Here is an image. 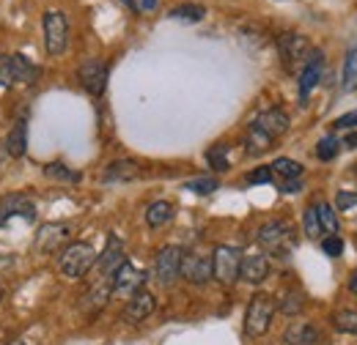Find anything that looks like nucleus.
Instances as JSON below:
<instances>
[{"mask_svg": "<svg viewBox=\"0 0 357 345\" xmlns=\"http://www.w3.org/2000/svg\"><path fill=\"white\" fill-rule=\"evenodd\" d=\"M58 266L61 271L69 277V280H80L86 277L91 268L96 266V250L86 244V241H75V244H66L58 255Z\"/></svg>", "mask_w": 357, "mask_h": 345, "instance_id": "nucleus-1", "label": "nucleus"}, {"mask_svg": "<svg viewBox=\"0 0 357 345\" xmlns=\"http://www.w3.org/2000/svg\"><path fill=\"white\" fill-rule=\"evenodd\" d=\"M272 315H275V299L269 294H256L248 304V312H245V335L248 337L267 335Z\"/></svg>", "mask_w": 357, "mask_h": 345, "instance_id": "nucleus-2", "label": "nucleus"}, {"mask_svg": "<svg viewBox=\"0 0 357 345\" xmlns=\"http://www.w3.org/2000/svg\"><path fill=\"white\" fill-rule=\"evenodd\" d=\"M259 244L272 252V255H289L297 244V236H294V227L289 222H267L261 230H259Z\"/></svg>", "mask_w": 357, "mask_h": 345, "instance_id": "nucleus-3", "label": "nucleus"}, {"mask_svg": "<svg viewBox=\"0 0 357 345\" xmlns=\"http://www.w3.org/2000/svg\"><path fill=\"white\" fill-rule=\"evenodd\" d=\"M239 263H242L239 247H228V244L215 247V252H212V280H218L220 285H234L239 280Z\"/></svg>", "mask_w": 357, "mask_h": 345, "instance_id": "nucleus-4", "label": "nucleus"}, {"mask_svg": "<svg viewBox=\"0 0 357 345\" xmlns=\"http://www.w3.org/2000/svg\"><path fill=\"white\" fill-rule=\"evenodd\" d=\"M69 44V22L63 11H45V49L47 55H63Z\"/></svg>", "mask_w": 357, "mask_h": 345, "instance_id": "nucleus-5", "label": "nucleus"}, {"mask_svg": "<svg viewBox=\"0 0 357 345\" xmlns=\"http://www.w3.org/2000/svg\"><path fill=\"white\" fill-rule=\"evenodd\" d=\"M181 258H184V250L176 244H168L157 252L154 260V277L160 280V285H174L178 277H181Z\"/></svg>", "mask_w": 357, "mask_h": 345, "instance_id": "nucleus-6", "label": "nucleus"}, {"mask_svg": "<svg viewBox=\"0 0 357 345\" xmlns=\"http://www.w3.org/2000/svg\"><path fill=\"white\" fill-rule=\"evenodd\" d=\"M278 47H280V58L286 61V69L289 72H294L297 66L303 69L305 66V61L311 58V44L305 36H300V33H283L280 39H278Z\"/></svg>", "mask_w": 357, "mask_h": 345, "instance_id": "nucleus-7", "label": "nucleus"}, {"mask_svg": "<svg viewBox=\"0 0 357 345\" xmlns=\"http://www.w3.org/2000/svg\"><path fill=\"white\" fill-rule=\"evenodd\" d=\"M14 216H22L25 222L36 219V203L28 192H8L6 198H0V225H6Z\"/></svg>", "mask_w": 357, "mask_h": 345, "instance_id": "nucleus-8", "label": "nucleus"}, {"mask_svg": "<svg viewBox=\"0 0 357 345\" xmlns=\"http://www.w3.org/2000/svg\"><path fill=\"white\" fill-rule=\"evenodd\" d=\"M110 285H113V294L130 299L137 291H143V285H146V271H143V268H135L132 263L124 260V263L116 268V274L110 277Z\"/></svg>", "mask_w": 357, "mask_h": 345, "instance_id": "nucleus-9", "label": "nucleus"}, {"mask_svg": "<svg viewBox=\"0 0 357 345\" xmlns=\"http://www.w3.org/2000/svg\"><path fill=\"white\" fill-rule=\"evenodd\" d=\"M77 80H80V86L86 88L91 96H102L105 88H107V63L99 61V58L83 61L80 69H77Z\"/></svg>", "mask_w": 357, "mask_h": 345, "instance_id": "nucleus-10", "label": "nucleus"}, {"mask_svg": "<svg viewBox=\"0 0 357 345\" xmlns=\"http://www.w3.org/2000/svg\"><path fill=\"white\" fill-rule=\"evenodd\" d=\"M66 241H69V227L61 225V222H47V225L39 227V233H36V239H33V247H36V252H42V255H52V252H58Z\"/></svg>", "mask_w": 357, "mask_h": 345, "instance_id": "nucleus-11", "label": "nucleus"}, {"mask_svg": "<svg viewBox=\"0 0 357 345\" xmlns=\"http://www.w3.org/2000/svg\"><path fill=\"white\" fill-rule=\"evenodd\" d=\"M181 277L190 285H206L212 280V258L201 252H184L181 258Z\"/></svg>", "mask_w": 357, "mask_h": 345, "instance_id": "nucleus-12", "label": "nucleus"}, {"mask_svg": "<svg viewBox=\"0 0 357 345\" xmlns=\"http://www.w3.org/2000/svg\"><path fill=\"white\" fill-rule=\"evenodd\" d=\"M321 69H324V55H321V49H313L311 58L305 61V66L300 69V102H303V104L308 102L313 88L319 86Z\"/></svg>", "mask_w": 357, "mask_h": 345, "instance_id": "nucleus-13", "label": "nucleus"}, {"mask_svg": "<svg viewBox=\"0 0 357 345\" xmlns=\"http://www.w3.org/2000/svg\"><path fill=\"white\" fill-rule=\"evenodd\" d=\"M269 274V260L261 252H253V255H242L239 263V280H245L248 285H261Z\"/></svg>", "mask_w": 357, "mask_h": 345, "instance_id": "nucleus-14", "label": "nucleus"}, {"mask_svg": "<svg viewBox=\"0 0 357 345\" xmlns=\"http://www.w3.org/2000/svg\"><path fill=\"white\" fill-rule=\"evenodd\" d=\"M154 310H157L154 294H149V291H137L135 296H130V302H127V307H124V321H130V323H143Z\"/></svg>", "mask_w": 357, "mask_h": 345, "instance_id": "nucleus-15", "label": "nucleus"}, {"mask_svg": "<svg viewBox=\"0 0 357 345\" xmlns=\"http://www.w3.org/2000/svg\"><path fill=\"white\" fill-rule=\"evenodd\" d=\"M140 175H143V168L135 159H116L105 168L102 181L105 184H127V181H137Z\"/></svg>", "mask_w": 357, "mask_h": 345, "instance_id": "nucleus-16", "label": "nucleus"}, {"mask_svg": "<svg viewBox=\"0 0 357 345\" xmlns=\"http://www.w3.org/2000/svg\"><path fill=\"white\" fill-rule=\"evenodd\" d=\"M253 124L261 131H267L272 140H278V137H283V134L289 131V124H291V121H289V115H286L280 107H269V110H264Z\"/></svg>", "mask_w": 357, "mask_h": 345, "instance_id": "nucleus-17", "label": "nucleus"}, {"mask_svg": "<svg viewBox=\"0 0 357 345\" xmlns=\"http://www.w3.org/2000/svg\"><path fill=\"white\" fill-rule=\"evenodd\" d=\"M124 263V244H121V239L119 236H110L107 239V247H105V252L96 258V266H99V271L105 274V277H113L116 274V268Z\"/></svg>", "mask_w": 357, "mask_h": 345, "instance_id": "nucleus-18", "label": "nucleus"}, {"mask_svg": "<svg viewBox=\"0 0 357 345\" xmlns=\"http://www.w3.org/2000/svg\"><path fill=\"white\" fill-rule=\"evenodd\" d=\"M11 69H14V86H33L39 77V66L20 52L11 55Z\"/></svg>", "mask_w": 357, "mask_h": 345, "instance_id": "nucleus-19", "label": "nucleus"}, {"mask_svg": "<svg viewBox=\"0 0 357 345\" xmlns=\"http://www.w3.org/2000/svg\"><path fill=\"white\" fill-rule=\"evenodd\" d=\"M6 151H8V157H14V159L25 157V151H28V124H25V118H20V121L11 127L8 137H6Z\"/></svg>", "mask_w": 357, "mask_h": 345, "instance_id": "nucleus-20", "label": "nucleus"}, {"mask_svg": "<svg viewBox=\"0 0 357 345\" xmlns=\"http://www.w3.org/2000/svg\"><path fill=\"white\" fill-rule=\"evenodd\" d=\"M286 345H319V329L313 323H291L283 335Z\"/></svg>", "mask_w": 357, "mask_h": 345, "instance_id": "nucleus-21", "label": "nucleus"}, {"mask_svg": "<svg viewBox=\"0 0 357 345\" xmlns=\"http://www.w3.org/2000/svg\"><path fill=\"white\" fill-rule=\"evenodd\" d=\"M272 137H269L267 131H261L256 124H250L248 131H245V148H248V154L250 157H261V154H267L269 148H272Z\"/></svg>", "mask_w": 357, "mask_h": 345, "instance_id": "nucleus-22", "label": "nucleus"}, {"mask_svg": "<svg viewBox=\"0 0 357 345\" xmlns=\"http://www.w3.org/2000/svg\"><path fill=\"white\" fill-rule=\"evenodd\" d=\"M174 214H176L174 203L157 200V203H151V206L146 209V225H149V227H162V225H168V222L174 219Z\"/></svg>", "mask_w": 357, "mask_h": 345, "instance_id": "nucleus-23", "label": "nucleus"}, {"mask_svg": "<svg viewBox=\"0 0 357 345\" xmlns=\"http://www.w3.org/2000/svg\"><path fill=\"white\" fill-rule=\"evenodd\" d=\"M269 170H272V178L278 175V181H297V178H303V165L300 162H294V159H286V157H280V159H275L272 165H269Z\"/></svg>", "mask_w": 357, "mask_h": 345, "instance_id": "nucleus-24", "label": "nucleus"}, {"mask_svg": "<svg viewBox=\"0 0 357 345\" xmlns=\"http://www.w3.org/2000/svg\"><path fill=\"white\" fill-rule=\"evenodd\" d=\"M168 17H171V19H178V22H201V19L206 17V8L198 6V3H181L176 8H171Z\"/></svg>", "mask_w": 357, "mask_h": 345, "instance_id": "nucleus-25", "label": "nucleus"}, {"mask_svg": "<svg viewBox=\"0 0 357 345\" xmlns=\"http://www.w3.org/2000/svg\"><path fill=\"white\" fill-rule=\"evenodd\" d=\"M313 209H316V216H319V227H321V233L335 236V233H338V216H335V209H333L330 203H316Z\"/></svg>", "mask_w": 357, "mask_h": 345, "instance_id": "nucleus-26", "label": "nucleus"}, {"mask_svg": "<svg viewBox=\"0 0 357 345\" xmlns=\"http://www.w3.org/2000/svg\"><path fill=\"white\" fill-rule=\"evenodd\" d=\"M333 326L341 335H357V310H338L333 315Z\"/></svg>", "mask_w": 357, "mask_h": 345, "instance_id": "nucleus-27", "label": "nucleus"}, {"mask_svg": "<svg viewBox=\"0 0 357 345\" xmlns=\"http://www.w3.org/2000/svg\"><path fill=\"white\" fill-rule=\"evenodd\" d=\"M110 296H113V285H110V280H105L86 296V310H102Z\"/></svg>", "mask_w": 357, "mask_h": 345, "instance_id": "nucleus-28", "label": "nucleus"}, {"mask_svg": "<svg viewBox=\"0 0 357 345\" xmlns=\"http://www.w3.org/2000/svg\"><path fill=\"white\" fill-rule=\"evenodd\" d=\"M338 151H341V140H338L335 134H327V137H321V140L316 143V157H319L321 162H333V159L338 157Z\"/></svg>", "mask_w": 357, "mask_h": 345, "instance_id": "nucleus-29", "label": "nucleus"}, {"mask_svg": "<svg viewBox=\"0 0 357 345\" xmlns=\"http://www.w3.org/2000/svg\"><path fill=\"white\" fill-rule=\"evenodd\" d=\"M206 162H209V168L218 172H225L231 168V162H228V145H212L209 151H206Z\"/></svg>", "mask_w": 357, "mask_h": 345, "instance_id": "nucleus-30", "label": "nucleus"}, {"mask_svg": "<svg viewBox=\"0 0 357 345\" xmlns=\"http://www.w3.org/2000/svg\"><path fill=\"white\" fill-rule=\"evenodd\" d=\"M45 175L47 178H55V181H69V184L80 181V172L66 168L63 162H50V165H45Z\"/></svg>", "mask_w": 357, "mask_h": 345, "instance_id": "nucleus-31", "label": "nucleus"}, {"mask_svg": "<svg viewBox=\"0 0 357 345\" xmlns=\"http://www.w3.org/2000/svg\"><path fill=\"white\" fill-rule=\"evenodd\" d=\"M218 186H220V181L212 178V175H201V178H192V181L184 184V189L195 192V195H212V192H218Z\"/></svg>", "mask_w": 357, "mask_h": 345, "instance_id": "nucleus-32", "label": "nucleus"}, {"mask_svg": "<svg viewBox=\"0 0 357 345\" xmlns=\"http://www.w3.org/2000/svg\"><path fill=\"white\" fill-rule=\"evenodd\" d=\"M344 90H357V44L347 52V63H344Z\"/></svg>", "mask_w": 357, "mask_h": 345, "instance_id": "nucleus-33", "label": "nucleus"}, {"mask_svg": "<svg viewBox=\"0 0 357 345\" xmlns=\"http://www.w3.org/2000/svg\"><path fill=\"white\" fill-rule=\"evenodd\" d=\"M303 307H305V296H303V291H289V294L283 296V302H280V310H283L286 315H297Z\"/></svg>", "mask_w": 357, "mask_h": 345, "instance_id": "nucleus-34", "label": "nucleus"}, {"mask_svg": "<svg viewBox=\"0 0 357 345\" xmlns=\"http://www.w3.org/2000/svg\"><path fill=\"white\" fill-rule=\"evenodd\" d=\"M303 225H305V236H308V239H313V241H316V239H319V236H321V227H319V216H316V209H308V211H305V216H303Z\"/></svg>", "mask_w": 357, "mask_h": 345, "instance_id": "nucleus-35", "label": "nucleus"}, {"mask_svg": "<svg viewBox=\"0 0 357 345\" xmlns=\"http://www.w3.org/2000/svg\"><path fill=\"white\" fill-rule=\"evenodd\" d=\"M14 86V69H11V55H0V88Z\"/></svg>", "mask_w": 357, "mask_h": 345, "instance_id": "nucleus-36", "label": "nucleus"}, {"mask_svg": "<svg viewBox=\"0 0 357 345\" xmlns=\"http://www.w3.org/2000/svg\"><path fill=\"white\" fill-rule=\"evenodd\" d=\"M321 250H324L327 258H341V252H344V241H341L338 236H327V239L321 241Z\"/></svg>", "mask_w": 357, "mask_h": 345, "instance_id": "nucleus-37", "label": "nucleus"}, {"mask_svg": "<svg viewBox=\"0 0 357 345\" xmlns=\"http://www.w3.org/2000/svg\"><path fill=\"white\" fill-rule=\"evenodd\" d=\"M127 8H132L137 14H146V11H154L157 8V0H121Z\"/></svg>", "mask_w": 357, "mask_h": 345, "instance_id": "nucleus-38", "label": "nucleus"}, {"mask_svg": "<svg viewBox=\"0 0 357 345\" xmlns=\"http://www.w3.org/2000/svg\"><path fill=\"white\" fill-rule=\"evenodd\" d=\"M355 127H357V110L355 113H347V115H341V118H335V121H333V129L335 131L355 129Z\"/></svg>", "mask_w": 357, "mask_h": 345, "instance_id": "nucleus-39", "label": "nucleus"}, {"mask_svg": "<svg viewBox=\"0 0 357 345\" xmlns=\"http://www.w3.org/2000/svg\"><path fill=\"white\" fill-rule=\"evenodd\" d=\"M335 206H338L341 211H347V209H355V206H357V189H355V192H338V198H335Z\"/></svg>", "mask_w": 357, "mask_h": 345, "instance_id": "nucleus-40", "label": "nucleus"}, {"mask_svg": "<svg viewBox=\"0 0 357 345\" xmlns=\"http://www.w3.org/2000/svg\"><path fill=\"white\" fill-rule=\"evenodd\" d=\"M269 181H272L269 168H256L253 172H248V184H269Z\"/></svg>", "mask_w": 357, "mask_h": 345, "instance_id": "nucleus-41", "label": "nucleus"}, {"mask_svg": "<svg viewBox=\"0 0 357 345\" xmlns=\"http://www.w3.org/2000/svg\"><path fill=\"white\" fill-rule=\"evenodd\" d=\"M278 189L286 192V195H294V192L303 189V178H297V181H278Z\"/></svg>", "mask_w": 357, "mask_h": 345, "instance_id": "nucleus-42", "label": "nucleus"}, {"mask_svg": "<svg viewBox=\"0 0 357 345\" xmlns=\"http://www.w3.org/2000/svg\"><path fill=\"white\" fill-rule=\"evenodd\" d=\"M341 145H344V148H357V131H349V134L344 137Z\"/></svg>", "mask_w": 357, "mask_h": 345, "instance_id": "nucleus-43", "label": "nucleus"}, {"mask_svg": "<svg viewBox=\"0 0 357 345\" xmlns=\"http://www.w3.org/2000/svg\"><path fill=\"white\" fill-rule=\"evenodd\" d=\"M6 345H31V343H25V340H11V343H6Z\"/></svg>", "mask_w": 357, "mask_h": 345, "instance_id": "nucleus-44", "label": "nucleus"}, {"mask_svg": "<svg viewBox=\"0 0 357 345\" xmlns=\"http://www.w3.org/2000/svg\"><path fill=\"white\" fill-rule=\"evenodd\" d=\"M3 294H6V288H3V282H0V299H3Z\"/></svg>", "mask_w": 357, "mask_h": 345, "instance_id": "nucleus-45", "label": "nucleus"}]
</instances>
